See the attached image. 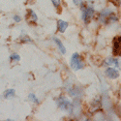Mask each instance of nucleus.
<instances>
[{"mask_svg":"<svg viewBox=\"0 0 121 121\" xmlns=\"http://www.w3.org/2000/svg\"><path fill=\"white\" fill-rule=\"evenodd\" d=\"M80 8H82V19L84 22L85 24H87L90 19H91L95 14V10L92 6H85L83 5V3L80 5Z\"/></svg>","mask_w":121,"mask_h":121,"instance_id":"nucleus-1","label":"nucleus"},{"mask_svg":"<svg viewBox=\"0 0 121 121\" xmlns=\"http://www.w3.org/2000/svg\"><path fill=\"white\" fill-rule=\"evenodd\" d=\"M71 67L74 71H78V70L82 69L84 67V63L82 61V58L80 57V55L78 52L74 53L71 57Z\"/></svg>","mask_w":121,"mask_h":121,"instance_id":"nucleus-2","label":"nucleus"},{"mask_svg":"<svg viewBox=\"0 0 121 121\" xmlns=\"http://www.w3.org/2000/svg\"><path fill=\"white\" fill-rule=\"evenodd\" d=\"M56 104L59 108L62 110H73V104L70 100H68L64 96H60L56 100Z\"/></svg>","mask_w":121,"mask_h":121,"instance_id":"nucleus-3","label":"nucleus"},{"mask_svg":"<svg viewBox=\"0 0 121 121\" xmlns=\"http://www.w3.org/2000/svg\"><path fill=\"white\" fill-rule=\"evenodd\" d=\"M113 13V11L112 9H104L99 13V22L103 24H108V17L109 15H112Z\"/></svg>","mask_w":121,"mask_h":121,"instance_id":"nucleus-4","label":"nucleus"},{"mask_svg":"<svg viewBox=\"0 0 121 121\" xmlns=\"http://www.w3.org/2000/svg\"><path fill=\"white\" fill-rule=\"evenodd\" d=\"M106 76L108 78H112V79H115L119 77V73L116 69L114 68H112V67H109L106 70V72H105Z\"/></svg>","mask_w":121,"mask_h":121,"instance_id":"nucleus-5","label":"nucleus"},{"mask_svg":"<svg viewBox=\"0 0 121 121\" xmlns=\"http://www.w3.org/2000/svg\"><path fill=\"white\" fill-rule=\"evenodd\" d=\"M68 28V22L62 19H58L57 21V29L60 33H64L66 29Z\"/></svg>","mask_w":121,"mask_h":121,"instance_id":"nucleus-6","label":"nucleus"},{"mask_svg":"<svg viewBox=\"0 0 121 121\" xmlns=\"http://www.w3.org/2000/svg\"><path fill=\"white\" fill-rule=\"evenodd\" d=\"M53 41H54V43L56 44L57 48L59 49V52H61L62 54H65V53H66V48H65V46L62 44V42L60 41L58 38H56V37H53Z\"/></svg>","mask_w":121,"mask_h":121,"instance_id":"nucleus-7","label":"nucleus"},{"mask_svg":"<svg viewBox=\"0 0 121 121\" xmlns=\"http://www.w3.org/2000/svg\"><path fill=\"white\" fill-rule=\"evenodd\" d=\"M26 17L31 21V22H37V21H38V17H37V15L34 13V11L33 10H31V9H28L27 10V14H26Z\"/></svg>","mask_w":121,"mask_h":121,"instance_id":"nucleus-8","label":"nucleus"},{"mask_svg":"<svg viewBox=\"0 0 121 121\" xmlns=\"http://www.w3.org/2000/svg\"><path fill=\"white\" fill-rule=\"evenodd\" d=\"M120 39L121 37H117V40L113 43V54L114 55H119L120 54Z\"/></svg>","mask_w":121,"mask_h":121,"instance_id":"nucleus-9","label":"nucleus"},{"mask_svg":"<svg viewBox=\"0 0 121 121\" xmlns=\"http://www.w3.org/2000/svg\"><path fill=\"white\" fill-rule=\"evenodd\" d=\"M15 95H16V90L15 89H7L6 91L3 93V97L5 98V99H12V98H14L15 97Z\"/></svg>","mask_w":121,"mask_h":121,"instance_id":"nucleus-10","label":"nucleus"},{"mask_svg":"<svg viewBox=\"0 0 121 121\" xmlns=\"http://www.w3.org/2000/svg\"><path fill=\"white\" fill-rule=\"evenodd\" d=\"M28 100H30L31 102H33V103H35V104H40V100L36 97V95L35 94H33V93H30L29 95H28Z\"/></svg>","mask_w":121,"mask_h":121,"instance_id":"nucleus-11","label":"nucleus"},{"mask_svg":"<svg viewBox=\"0 0 121 121\" xmlns=\"http://www.w3.org/2000/svg\"><path fill=\"white\" fill-rule=\"evenodd\" d=\"M19 39H21V41L23 42V43H32V40L30 39L26 34H24V33H22V34L21 35Z\"/></svg>","mask_w":121,"mask_h":121,"instance_id":"nucleus-12","label":"nucleus"},{"mask_svg":"<svg viewBox=\"0 0 121 121\" xmlns=\"http://www.w3.org/2000/svg\"><path fill=\"white\" fill-rule=\"evenodd\" d=\"M114 62V58L113 57H108L105 59V61H104V65H107V66H112Z\"/></svg>","mask_w":121,"mask_h":121,"instance_id":"nucleus-13","label":"nucleus"},{"mask_svg":"<svg viewBox=\"0 0 121 121\" xmlns=\"http://www.w3.org/2000/svg\"><path fill=\"white\" fill-rule=\"evenodd\" d=\"M117 21H118V17L115 16L113 13H112V15H109L108 17V22H117Z\"/></svg>","mask_w":121,"mask_h":121,"instance_id":"nucleus-14","label":"nucleus"},{"mask_svg":"<svg viewBox=\"0 0 121 121\" xmlns=\"http://www.w3.org/2000/svg\"><path fill=\"white\" fill-rule=\"evenodd\" d=\"M10 60H11V61H19V60H21V56L17 53L11 54L10 55Z\"/></svg>","mask_w":121,"mask_h":121,"instance_id":"nucleus-15","label":"nucleus"},{"mask_svg":"<svg viewBox=\"0 0 121 121\" xmlns=\"http://www.w3.org/2000/svg\"><path fill=\"white\" fill-rule=\"evenodd\" d=\"M52 2L55 8H59V6L61 5V0H52Z\"/></svg>","mask_w":121,"mask_h":121,"instance_id":"nucleus-16","label":"nucleus"},{"mask_svg":"<svg viewBox=\"0 0 121 121\" xmlns=\"http://www.w3.org/2000/svg\"><path fill=\"white\" fill-rule=\"evenodd\" d=\"M73 2L76 6H80L83 2H82V0H73Z\"/></svg>","mask_w":121,"mask_h":121,"instance_id":"nucleus-17","label":"nucleus"},{"mask_svg":"<svg viewBox=\"0 0 121 121\" xmlns=\"http://www.w3.org/2000/svg\"><path fill=\"white\" fill-rule=\"evenodd\" d=\"M13 19L16 22H19L22 21V17H19V16H17V15H16V16H14V17H13Z\"/></svg>","mask_w":121,"mask_h":121,"instance_id":"nucleus-18","label":"nucleus"},{"mask_svg":"<svg viewBox=\"0 0 121 121\" xmlns=\"http://www.w3.org/2000/svg\"><path fill=\"white\" fill-rule=\"evenodd\" d=\"M113 64L115 65L116 68H120V62H119L118 58H114V62H113Z\"/></svg>","mask_w":121,"mask_h":121,"instance_id":"nucleus-19","label":"nucleus"},{"mask_svg":"<svg viewBox=\"0 0 121 121\" xmlns=\"http://www.w3.org/2000/svg\"><path fill=\"white\" fill-rule=\"evenodd\" d=\"M115 1H117V2H120V0H115Z\"/></svg>","mask_w":121,"mask_h":121,"instance_id":"nucleus-20","label":"nucleus"}]
</instances>
